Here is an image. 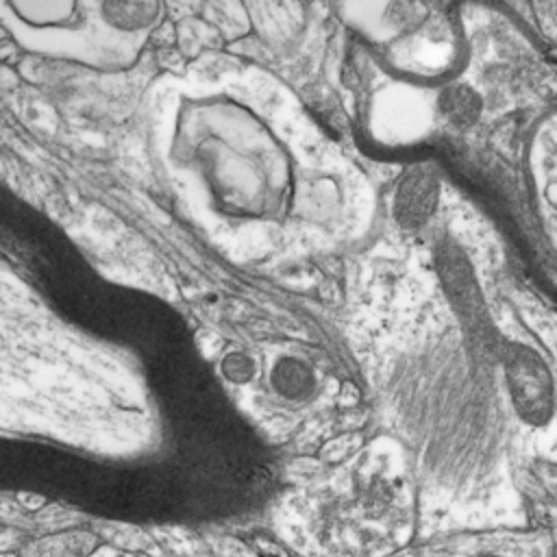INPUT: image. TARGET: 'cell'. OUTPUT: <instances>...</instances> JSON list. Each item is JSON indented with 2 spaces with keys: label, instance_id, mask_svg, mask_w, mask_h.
<instances>
[{
  "label": "cell",
  "instance_id": "cell-1",
  "mask_svg": "<svg viewBox=\"0 0 557 557\" xmlns=\"http://www.w3.org/2000/svg\"><path fill=\"white\" fill-rule=\"evenodd\" d=\"M509 389L513 396V403L524 418H540L544 416L546 407V379L540 376L537 363H533L529 357H518L509 366Z\"/></svg>",
  "mask_w": 557,
  "mask_h": 557
},
{
  "label": "cell",
  "instance_id": "cell-2",
  "mask_svg": "<svg viewBox=\"0 0 557 557\" xmlns=\"http://www.w3.org/2000/svg\"><path fill=\"white\" fill-rule=\"evenodd\" d=\"M433 205H435L433 178L424 174H411L398 191V200H396L398 220L407 226H418L429 218V213L433 211Z\"/></svg>",
  "mask_w": 557,
  "mask_h": 557
},
{
  "label": "cell",
  "instance_id": "cell-3",
  "mask_svg": "<svg viewBox=\"0 0 557 557\" xmlns=\"http://www.w3.org/2000/svg\"><path fill=\"white\" fill-rule=\"evenodd\" d=\"M96 546L98 542L91 535L67 531V533H54L35 542L28 548L26 557H91Z\"/></svg>",
  "mask_w": 557,
  "mask_h": 557
},
{
  "label": "cell",
  "instance_id": "cell-4",
  "mask_svg": "<svg viewBox=\"0 0 557 557\" xmlns=\"http://www.w3.org/2000/svg\"><path fill=\"white\" fill-rule=\"evenodd\" d=\"M440 111L446 115L448 122L457 126H470L481 115V98L474 89L466 85L448 87L440 96Z\"/></svg>",
  "mask_w": 557,
  "mask_h": 557
},
{
  "label": "cell",
  "instance_id": "cell-5",
  "mask_svg": "<svg viewBox=\"0 0 557 557\" xmlns=\"http://www.w3.org/2000/svg\"><path fill=\"white\" fill-rule=\"evenodd\" d=\"M11 9L30 26H65L74 20V2H13Z\"/></svg>",
  "mask_w": 557,
  "mask_h": 557
},
{
  "label": "cell",
  "instance_id": "cell-6",
  "mask_svg": "<svg viewBox=\"0 0 557 557\" xmlns=\"http://www.w3.org/2000/svg\"><path fill=\"white\" fill-rule=\"evenodd\" d=\"M159 4L150 2H109L104 4V17L122 28H141L157 20Z\"/></svg>",
  "mask_w": 557,
  "mask_h": 557
},
{
  "label": "cell",
  "instance_id": "cell-7",
  "mask_svg": "<svg viewBox=\"0 0 557 557\" xmlns=\"http://www.w3.org/2000/svg\"><path fill=\"white\" fill-rule=\"evenodd\" d=\"M91 557H150L137 550H128V548H117V546H109V544H98Z\"/></svg>",
  "mask_w": 557,
  "mask_h": 557
},
{
  "label": "cell",
  "instance_id": "cell-8",
  "mask_svg": "<svg viewBox=\"0 0 557 557\" xmlns=\"http://www.w3.org/2000/svg\"><path fill=\"white\" fill-rule=\"evenodd\" d=\"M0 557H15V555H0Z\"/></svg>",
  "mask_w": 557,
  "mask_h": 557
}]
</instances>
